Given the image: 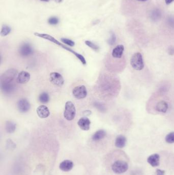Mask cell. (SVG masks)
Segmentation results:
<instances>
[{
    "label": "cell",
    "mask_w": 174,
    "mask_h": 175,
    "mask_svg": "<svg viewBox=\"0 0 174 175\" xmlns=\"http://www.w3.org/2000/svg\"><path fill=\"white\" fill-rule=\"evenodd\" d=\"M5 129L7 133H14L16 130V123L12 121H7L6 123Z\"/></svg>",
    "instance_id": "20"
},
{
    "label": "cell",
    "mask_w": 174,
    "mask_h": 175,
    "mask_svg": "<svg viewBox=\"0 0 174 175\" xmlns=\"http://www.w3.org/2000/svg\"><path fill=\"white\" fill-rule=\"evenodd\" d=\"M169 54L173 55L174 54V47H171L169 49Z\"/></svg>",
    "instance_id": "32"
},
{
    "label": "cell",
    "mask_w": 174,
    "mask_h": 175,
    "mask_svg": "<svg viewBox=\"0 0 174 175\" xmlns=\"http://www.w3.org/2000/svg\"><path fill=\"white\" fill-rule=\"evenodd\" d=\"M74 167V163L71 160H66L60 163L59 168L63 172H69Z\"/></svg>",
    "instance_id": "14"
},
{
    "label": "cell",
    "mask_w": 174,
    "mask_h": 175,
    "mask_svg": "<svg viewBox=\"0 0 174 175\" xmlns=\"http://www.w3.org/2000/svg\"><path fill=\"white\" fill-rule=\"evenodd\" d=\"M116 40H117V38H116V35L113 32H112L111 33V36L109 39L108 40V43L111 46L114 45L116 43Z\"/></svg>",
    "instance_id": "28"
},
{
    "label": "cell",
    "mask_w": 174,
    "mask_h": 175,
    "mask_svg": "<svg viewBox=\"0 0 174 175\" xmlns=\"http://www.w3.org/2000/svg\"><path fill=\"white\" fill-rule=\"evenodd\" d=\"M7 147H8V149L12 150L13 148L16 147V144H14V142L12 140L9 139L7 140Z\"/></svg>",
    "instance_id": "30"
},
{
    "label": "cell",
    "mask_w": 174,
    "mask_h": 175,
    "mask_svg": "<svg viewBox=\"0 0 174 175\" xmlns=\"http://www.w3.org/2000/svg\"><path fill=\"white\" fill-rule=\"evenodd\" d=\"M76 113V110L74 104L71 101L66 103L64 109V117L67 121H71L75 118Z\"/></svg>",
    "instance_id": "3"
},
{
    "label": "cell",
    "mask_w": 174,
    "mask_h": 175,
    "mask_svg": "<svg viewBox=\"0 0 174 175\" xmlns=\"http://www.w3.org/2000/svg\"><path fill=\"white\" fill-rule=\"evenodd\" d=\"M138 1H141V2H145L147 1H148V0H137Z\"/></svg>",
    "instance_id": "37"
},
{
    "label": "cell",
    "mask_w": 174,
    "mask_h": 175,
    "mask_svg": "<svg viewBox=\"0 0 174 175\" xmlns=\"http://www.w3.org/2000/svg\"><path fill=\"white\" fill-rule=\"evenodd\" d=\"M92 114V112L91 111H89V110H87V111H84L83 112V115L85 116H89Z\"/></svg>",
    "instance_id": "33"
},
{
    "label": "cell",
    "mask_w": 174,
    "mask_h": 175,
    "mask_svg": "<svg viewBox=\"0 0 174 175\" xmlns=\"http://www.w3.org/2000/svg\"><path fill=\"white\" fill-rule=\"evenodd\" d=\"M162 14L160 11L158 9H155L152 12L151 17L152 18V20L157 21L160 18Z\"/></svg>",
    "instance_id": "24"
},
{
    "label": "cell",
    "mask_w": 174,
    "mask_h": 175,
    "mask_svg": "<svg viewBox=\"0 0 174 175\" xmlns=\"http://www.w3.org/2000/svg\"><path fill=\"white\" fill-rule=\"evenodd\" d=\"M56 3H62V0H54Z\"/></svg>",
    "instance_id": "35"
},
{
    "label": "cell",
    "mask_w": 174,
    "mask_h": 175,
    "mask_svg": "<svg viewBox=\"0 0 174 175\" xmlns=\"http://www.w3.org/2000/svg\"><path fill=\"white\" fill-rule=\"evenodd\" d=\"M18 52L21 56L27 57L32 55L34 51L30 44L25 43L20 46Z\"/></svg>",
    "instance_id": "8"
},
{
    "label": "cell",
    "mask_w": 174,
    "mask_h": 175,
    "mask_svg": "<svg viewBox=\"0 0 174 175\" xmlns=\"http://www.w3.org/2000/svg\"><path fill=\"white\" fill-rule=\"evenodd\" d=\"M50 81L53 85L58 87H62L63 85L64 80L62 76L58 72H52L50 75Z\"/></svg>",
    "instance_id": "7"
},
{
    "label": "cell",
    "mask_w": 174,
    "mask_h": 175,
    "mask_svg": "<svg viewBox=\"0 0 174 175\" xmlns=\"http://www.w3.org/2000/svg\"><path fill=\"white\" fill-rule=\"evenodd\" d=\"M166 141L167 143H174V132H171L166 136Z\"/></svg>",
    "instance_id": "26"
},
{
    "label": "cell",
    "mask_w": 174,
    "mask_h": 175,
    "mask_svg": "<svg viewBox=\"0 0 174 175\" xmlns=\"http://www.w3.org/2000/svg\"><path fill=\"white\" fill-rule=\"evenodd\" d=\"M124 51V47L123 45H117V46L113 49L112 56L113 58L116 59H121L123 56Z\"/></svg>",
    "instance_id": "15"
},
{
    "label": "cell",
    "mask_w": 174,
    "mask_h": 175,
    "mask_svg": "<svg viewBox=\"0 0 174 175\" xmlns=\"http://www.w3.org/2000/svg\"><path fill=\"white\" fill-rule=\"evenodd\" d=\"M31 75L29 72L25 71H21L17 76V82L20 84H25L30 80Z\"/></svg>",
    "instance_id": "10"
},
{
    "label": "cell",
    "mask_w": 174,
    "mask_h": 175,
    "mask_svg": "<svg viewBox=\"0 0 174 175\" xmlns=\"http://www.w3.org/2000/svg\"><path fill=\"white\" fill-rule=\"evenodd\" d=\"M128 169V165L126 162L117 160L112 165V170L116 174H122L126 172Z\"/></svg>",
    "instance_id": "5"
},
{
    "label": "cell",
    "mask_w": 174,
    "mask_h": 175,
    "mask_svg": "<svg viewBox=\"0 0 174 175\" xmlns=\"http://www.w3.org/2000/svg\"><path fill=\"white\" fill-rule=\"evenodd\" d=\"M127 142L126 138L123 135H119L117 136L115 142V146L118 148H123L126 146Z\"/></svg>",
    "instance_id": "18"
},
{
    "label": "cell",
    "mask_w": 174,
    "mask_h": 175,
    "mask_svg": "<svg viewBox=\"0 0 174 175\" xmlns=\"http://www.w3.org/2000/svg\"><path fill=\"white\" fill-rule=\"evenodd\" d=\"M130 63L131 66L135 70H142L144 68L142 55L139 52L134 53L133 55Z\"/></svg>",
    "instance_id": "4"
},
{
    "label": "cell",
    "mask_w": 174,
    "mask_h": 175,
    "mask_svg": "<svg viewBox=\"0 0 174 175\" xmlns=\"http://www.w3.org/2000/svg\"><path fill=\"white\" fill-rule=\"evenodd\" d=\"M174 1V0H165V2H166V3L167 5H169L171 4V3H172Z\"/></svg>",
    "instance_id": "34"
},
{
    "label": "cell",
    "mask_w": 174,
    "mask_h": 175,
    "mask_svg": "<svg viewBox=\"0 0 174 175\" xmlns=\"http://www.w3.org/2000/svg\"><path fill=\"white\" fill-rule=\"evenodd\" d=\"M0 87L2 92L4 94H10L15 90L16 85L12 82L8 84H0Z\"/></svg>",
    "instance_id": "13"
},
{
    "label": "cell",
    "mask_w": 174,
    "mask_h": 175,
    "mask_svg": "<svg viewBox=\"0 0 174 175\" xmlns=\"http://www.w3.org/2000/svg\"><path fill=\"white\" fill-rule=\"evenodd\" d=\"M61 41H62V42L65 44L66 45H68V46H70L71 47L74 46L75 45V43L74 41H72L71 39H66V38H62Z\"/></svg>",
    "instance_id": "27"
},
{
    "label": "cell",
    "mask_w": 174,
    "mask_h": 175,
    "mask_svg": "<svg viewBox=\"0 0 174 175\" xmlns=\"http://www.w3.org/2000/svg\"><path fill=\"white\" fill-rule=\"evenodd\" d=\"M164 174H165V171L163 170H159V169L156 170V175H164Z\"/></svg>",
    "instance_id": "31"
},
{
    "label": "cell",
    "mask_w": 174,
    "mask_h": 175,
    "mask_svg": "<svg viewBox=\"0 0 174 175\" xmlns=\"http://www.w3.org/2000/svg\"><path fill=\"white\" fill-rule=\"evenodd\" d=\"M41 1L42 2H46L50 1V0H41Z\"/></svg>",
    "instance_id": "36"
},
{
    "label": "cell",
    "mask_w": 174,
    "mask_h": 175,
    "mask_svg": "<svg viewBox=\"0 0 174 175\" xmlns=\"http://www.w3.org/2000/svg\"><path fill=\"white\" fill-rule=\"evenodd\" d=\"M155 108L158 112L166 113L168 110V104L165 101L161 100L156 104Z\"/></svg>",
    "instance_id": "17"
},
{
    "label": "cell",
    "mask_w": 174,
    "mask_h": 175,
    "mask_svg": "<svg viewBox=\"0 0 174 175\" xmlns=\"http://www.w3.org/2000/svg\"><path fill=\"white\" fill-rule=\"evenodd\" d=\"M72 95L78 100L85 98L87 95V88L84 85H79L75 87L72 90Z\"/></svg>",
    "instance_id": "6"
},
{
    "label": "cell",
    "mask_w": 174,
    "mask_h": 175,
    "mask_svg": "<svg viewBox=\"0 0 174 175\" xmlns=\"http://www.w3.org/2000/svg\"><path fill=\"white\" fill-rule=\"evenodd\" d=\"M85 43L87 46L89 47L90 48H92V50H95V51H98L99 50V47L96 44L92 43V42L89 41H86Z\"/></svg>",
    "instance_id": "25"
},
{
    "label": "cell",
    "mask_w": 174,
    "mask_h": 175,
    "mask_svg": "<svg viewBox=\"0 0 174 175\" xmlns=\"http://www.w3.org/2000/svg\"><path fill=\"white\" fill-rule=\"evenodd\" d=\"M78 126L83 131H88L91 126V121L87 117H83L80 118L78 121Z\"/></svg>",
    "instance_id": "12"
},
{
    "label": "cell",
    "mask_w": 174,
    "mask_h": 175,
    "mask_svg": "<svg viewBox=\"0 0 174 175\" xmlns=\"http://www.w3.org/2000/svg\"><path fill=\"white\" fill-rule=\"evenodd\" d=\"M106 133L104 130H100L95 132L92 135V139L93 141L97 142L101 140L106 136Z\"/></svg>",
    "instance_id": "19"
},
{
    "label": "cell",
    "mask_w": 174,
    "mask_h": 175,
    "mask_svg": "<svg viewBox=\"0 0 174 175\" xmlns=\"http://www.w3.org/2000/svg\"><path fill=\"white\" fill-rule=\"evenodd\" d=\"M93 106L95 108H96L100 112H105L106 111V106L101 102L96 101L93 104Z\"/></svg>",
    "instance_id": "23"
},
{
    "label": "cell",
    "mask_w": 174,
    "mask_h": 175,
    "mask_svg": "<svg viewBox=\"0 0 174 175\" xmlns=\"http://www.w3.org/2000/svg\"><path fill=\"white\" fill-rule=\"evenodd\" d=\"M160 156L158 154H154L150 156L148 158L147 161L152 167H157L159 165Z\"/></svg>",
    "instance_id": "16"
},
{
    "label": "cell",
    "mask_w": 174,
    "mask_h": 175,
    "mask_svg": "<svg viewBox=\"0 0 174 175\" xmlns=\"http://www.w3.org/2000/svg\"><path fill=\"white\" fill-rule=\"evenodd\" d=\"M17 107L18 111L21 113H26L29 111L31 105L27 100L22 98L18 101L17 103Z\"/></svg>",
    "instance_id": "9"
},
{
    "label": "cell",
    "mask_w": 174,
    "mask_h": 175,
    "mask_svg": "<svg viewBox=\"0 0 174 175\" xmlns=\"http://www.w3.org/2000/svg\"><path fill=\"white\" fill-rule=\"evenodd\" d=\"M39 101L42 104H47L50 100V97L47 92H42L39 96Z\"/></svg>",
    "instance_id": "21"
},
{
    "label": "cell",
    "mask_w": 174,
    "mask_h": 175,
    "mask_svg": "<svg viewBox=\"0 0 174 175\" xmlns=\"http://www.w3.org/2000/svg\"><path fill=\"white\" fill-rule=\"evenodd\" d=\"M34 34L35 36H36V37L42 38V39H47L48 41H50L51 42L55 44L56 45H58V46L61 47L62 48L65 49L66 50L71 52L75 56H76V58H78V59L81 62V63L82 64H84V65L87 64V60H86L85 58L82 55L80 54L79 53H77V52L69 48L68 47L66 46V45H63V44L60 43V42H59L58 41H57L55 38L52 37L51 35L47 34L39 33H38V32H35Z\"/></svg>",
    "instance_id": "1"
},
{
    "label": "cell",
    "mask_w": 174,
    "mask_h": 175,
    "mask_svg": "<svg viewBox=\"0 0 174 175\" xmlns=\"http://www.w3.org/2000/svg\"><path fill=\"white\" fill-rule=\"evenodd\" d=\"M47 22H48V23L51 25H55L58 24L59 19L57 18V17H51L50 18H49Z\"/></svg>",
    "instance_id": "29"
},
{
    "label": "cell",
    "mask_w": 174,
    "mask_h": 175,
    "mask_svg": "<svg viewBox=\"0 0 174 175\" xmlns=\"http://www.w3.org/2000/svg\"><path fill=\"white\" fill-rule=\"evenodd\" d=\"M38 116L41 118H46L50 115V112L46 106H39L36 110Z\"/></svg>",
    "instance_id": "11"
},
{
    "label": "cell",
    "mask_w": 174,
    "mask_h": 175,
    "mask_svg": "<svg viewBox=\"0 0 174 175\" xmlns=\"http://www.w3.org/2000/svg\"><path fill=\"white\" fill-rule=\"evenodd\" d=\"M11 31V29L10 27L6 25H3L2 27L1 31V35L2 37H5L8 35Z\"/></svg>",
    "instance_id": "22"
},
{
    "label": "cell",
    "mask_w": 174,
    "mask_h": 175,
    "mask_svg": "<svg viewBox=\"0 0 174 175\" xmlns=\"http://www.w3.org/2000/svg\"><path fill=\"white\" fill-rule=\"evenodd\" d=\"M17 75V70L11 68L6 71L1 75L0 84L12 83Z\"/></svg>",
    "instance_id": "2"
}]
</instances>
